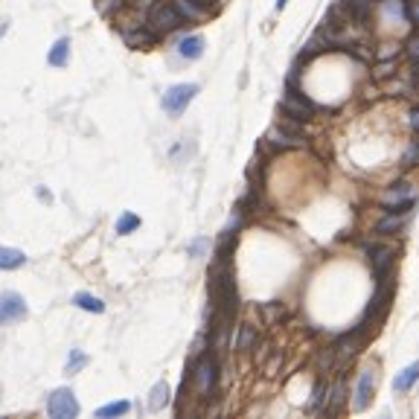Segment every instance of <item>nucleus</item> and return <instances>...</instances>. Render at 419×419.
<instances>
[{"label": "nucleus", "instance_id": "nucleus-13", "mask_svg": "<svg viewBox=\"0 0 419 419\" xmlns=\"http://www.w3.org/2000/svg\"><path fill=\"white\" fill-rule=\"evenodd\" d=\"M122 41L134 50H146V47H152L157 41V32H146V30H126L122 32Z\"/></svg>", "mask_w": 419, "mask_h": 419}, {"label": "nucleus", "instance_id": "nucleus-32", "mask_svg": "<svg viewBox=\"0 0 419 419\" xmlns=\"http://www.w3.org/2000/svg\"><path fill=\"white\" fill-rule=\"evenodd\" d=\"M332 361H335V350H324L320 352V359H317V370L320 373H326V370L332 367Z\"/></svg>", "mask_w": 419, "mask_h": 419}, {"label": "nucleus", "instance_id": "nucleus-36", "mask_svg": "<svg viewBox=\"0 0 419 419\" xmlns=\"http://www.w3.org/2000/svg\"><path fill=\"white\" fill-rule=\"evenodd\" d=\"M207 248H210V242H207V239H195V242L190 245V256H201Z\"/></svg>", "mask_w": 419, "mask_h": 419}, {"label": "nucleus", "instance_id": "nucleus-16", "mask_svg": "<svg viewBox=\"0 0 419 419\" xmlns=\"http://www.w3.org/2000/svg\"><path fill=\"white\" fill-rule=\"evenodd\" d=\"M23 262H27L23 251H18V248H3V245H0V268H3V271H15Z\"/></svg>", "mask_w": 419, "mask_h": 419}, {"label": "nucleus", "instance_id": "nucleus-2", "mask_svg": "<svg viewBox=\"0 0 419 419\" xmlns=\"http://www.w3.org/2000/svg\"><path fill=\"white\" fill-rule=\"evenodd\" d=\"M192 381H195V387H199L201 396L210 399V393L216 390V381H218V361L213 359V355H201V359H195L192 364Z\"/></svg>", "mask_w": 419, "mask_h": 419}, {"label": "nucleus", "instance_id": "nucleus-20", "mask_svg": "<svg viewBox=\"0 0 419 419\" xmlns=\"http://www.w3.org/2000/svg\"><path fill=\"white\" fill-rule=\"evenodd\" d=\"M166 402H169V385H166V381H157V385L152 387V393H149V408L160 411Z\"/></svg>", "mask_w": 419, "mask_h": 419}, {"label": "nucleus", "instance_id": "nucleus-7", "mask_svg": "<svg viewBox=\"0 0 419 419\" xmlns=\"http://www.w3.org/2000/svg\"><path fill=\"white\" fill-rule=\"evenodd\" d=\"M27 315V303L18 291H3L0 294V326L12 324V320H21Z\"/></svg>", "mask_w": 419, "mask_h": 419}, {"label": "nucleus", "instance_id": "nucleus-26", "mask_svg": "<svg viewBox=\"0 0 419 419\" xmlns=\"http://www.w3.org/2000/svg\"><path fill=\"white\" fill-rule=\"evenodd\" d=\"M137 227H140V218L134 216V213H122L117 218V233H134Z\"/></svg>", "mask_w": 419, "mask_h": 419}, {"label": "nucleus", "instance_id": "nucleus-33", "mask_svg": "<svg viewBox=\"0 0 419 419\" xmlns=\"http://www.w3.org/2000/svg\"><path fill=\"white\" fill-rule=\"evenodd\" d=\"M385 91H387V96H408L411 93V88L405 82H390Z\"/></svg>", "mask_w": 419, "mask_h": 419}, {"label": "nucleus", "instance_id": "nucleus-4", "mask_svg": "<svg viewBox=\"0 0 419 419\" xmlns=\"http://www.w3.org/2000/svg\"><path fill=\"white\" fill-rule=\"evenodd\" d=\"M47 414L53 419H76L79 416V402L67 387H58L47 396Z\"/></svg>", "mask_w": 419, "mask_h": 419}, {"label": "nucleus", "instance_id": "nucleus-41", "mask_svg": "<svg viewBox=\"0 0 419 419\" xmlns=\"http://www.w3.org/2000/svg\"><path fill=\"white\" fill-rule=\"evenodd\" d=\"M6 27H9V21H0V35L6 32Z\"/></svg>", "mask_w": 419, "mask_h": 419}, {"label": "nucleus", "instance_id": "nucleus-25", "mask_svg": "<svg viewBox=\"0 0 419 419\" xmlns=\"http://www.w3.org/2000/svg\"><path fill=\"white\" fill-rule=\"evenodd\" d=\"M84 364H88V355H84V352H79V350H73V352H70V359H67V367H65V373H67V376H76V373H79V370H82Z\"/></svg>", "mask_w": 419, "mask_h": 419}, {"label": "nucleus", "instance_id": "nucleus-6", "mask_svg": "<svg viewBox=\"0 0 419 419\" xmlns=\"http://www.w3.org/2000/svg\"><path fill=\"white\" fill-rule=\"evenodd\" d=\"M370 262H373V274L378 282L393 280V265H396V251L387 248V245H370L367 248Z\"/></svg>", "mask_w": 419, "mask_h": 419}, {"label": "nucleus", "instance_id": "nucleus-23", "mask_svg": "<svg viewBox=\"0 0 419 419\" xmlns=\"http://www.w3.org/2000/svg\"><path fill=\"white\" fill-rule=\"evenodd\" d=\"M416 378H419V361H416V364H411L408 370H402V376L396 378V390H399V393L411 390V385H414Z\"/></svg>", "mask_w": 419, "mask_h": 419}, {"label": "nucleus", "instance_id": "nucleus-11", "mask_svg": "<svg viewBox=\"0 0 419 419\" xmlns=\"http://www.w3.org/2000/svg\"><path fill=\"white\" fill-rule=\"evenodd\" d=\"M178 56L187 58V61H195L204 56V38L201 35H187V38H181L178 44Z\"/></svg>", "mask_w": 419, "mask_h": 419}, {"label": "nucleus", "instance_id": "nucleus-34", "mask_svg": "<svg viewBox=\"0 0 419 419\" xmlns=\"http://www.w3.org/2000/svg\"><path fill=\"white\" fill-rule=\"evenodd\" d=\"M204 347H207V332H201V335L195 338V343H192V359H201Z\"/></svg>", "mask_w": 419, "mask_h": 419}, {"label": "nucleus", "instance_id": "nucleus-8", "mask_svg": "<svg viewBox=\"0 0 419 419\" xmlns=\"http://www.w3.org/2000/svg\"><path fill=\"white\" fill-rule=\"evenodd\" d=\"M381 204H385V207H396L399 213H411V207H414L411 183H396V187H390L385 192V199H381Z\"/></svg>", "mask_w": 419, "mask_h": 419}, {"label": "nucleus", "instance_id": "nucleus-19", "mask_svg": "<svg viewBox=\"0 0 419 419\" xmlns=\"http://www.w3.org/2000/svg\"><path fill=\"white\" fill-rule=\"evenodd\" d=\"M253 347H256V326H253V324H245V326H239L236 350H239V352H251Z\"/></svg>", "mask_w": 419, "mask_h": 419}, {"label": "nucleus", "instance_id": "nucleus-10", "mask_svg": "<svg viewBox=\"0 0 419 419\" xmlns=\"http://www.w3.org/2000/svg\"><path fill=\"white\" fill-rule=\"evenodd\" d=\"M271 146H274V149H297V146H303L306 143V137H294V134H286L282 128H271L268 131V137H265Z\"/></svg>", "mask_w": 419, "mask_h": 419}, {"label": "nucleus", "instance_id": "nucleus-37", "mask_svg": "<svg viewBox=\"0 0 419 419\" xmlns=\"http://www.w3.org/2000/svg\"><path fill=\"white\" fill-rule=\"evenodd\" d=\"M265 315H268V317H280V315H282V306H280V303H268V306H265Z\"/></svg>", "mask_w": 419, "mask_h": 419}, {"label": "nucleus", "instance_id": "nucleus-29", "mask_svg": "<svg viewBox=\"0 0 419 419\" xmlns=\"http://www.w3.org/2000/svg\"><path fill=\"white\" fill-rule=\"evenodd\" d=\"M393 73H396V61L387 58L385 65H378V67L373 70V79H387V76H393Z\"/></svg>", "mask_w": 419, "mask_h": 419}, {"label": "nucleus", "instance_id": "nucleus-5", "mask_svg": "<svg viewBox=\"0 0 419 419\" xmlns=\"http://www.w3.org/2000/svg\"><path fill=\"white\" fill-rule=\"evenodd\" d=\"M195 93H199V84H175V88H169L163 93L160 105H163V111L169 117H181L183 111H187V105L192 102Z\"/></svg>", "mask_w": 419, "mask_h": 419}, {"label": "nucleus", "instance_id": "nucleus-40", "mask_svg": "<svg viewBox=\"0 0 419 419\" xmlns=\"http://www.w3.org/2000/svg\"><path fill=\"white\" fill-rule=\"evenodd\" d=\"M414 82H416V88H419V61H416V67H414Z\"/></svg>", "mask_w": 419, "mask_h": 419}, {"label": "nucleus", "instance_id": "nucleus-9", "mask_svg": "<svg viewBox=\"0 0 419 419\" xmlns=\"http://www.w3.org/2000/svg\"><path fill=\"white\" fill-rule=\"evenodd\" d=\"M373 390H376V370H364L359 378V387H355V411L367 408L370 399H373Z\"/></svg>", "mask_w": 419, "mask_h": 419}, {"label": "nucleus", "instance_id": "nucleus-18", "mask_svg": "<svg viewBox=\"0 0 419 419\" xmlns=\"http://www.w3.org/2000/svg\"><path fill=\"white\" fill-rule=\"evenodd\" d=\"M326 399H329L326 414H338L343 408V402H347V385H343V381H335V387L326 393Z\"/></svg>", "mask_w": 419, "mask_h": 419}, {"label": "nucleus", "instance_id": "nucleus-42", "mask_svg": "<svg viewBox=\"0 0 419 419\" xmlns=\"http://www.w3.org/2000/svg\"><path fill=\"white\" fill-rule=\"evenodd\" d=\"M286 3H288V0H277V9H286Z\"/></svg>", "mask_w": 419, "mask_h": 419}, {"label": "nucleus", "instance_id": "nucleus-12", "mask_svg": "<svg viewBox=\"0 0 419 419\" xmlns=\"http://www.w3.org/2000/svg\"><path fill=\"white\" fill-rule=\"evenodd\" d=\"M172 6L178 9V15L183 21H201L207 15V6H201L199 0H172Z\"/></svg>", "mask_w": 419, "mask_h": 419}, {"label": "nucleus", "instance_id": "nucleus-39", "mask_svg": "<svg viewBox=\"0 0 419 419\" xmlns=\"http://www.w3.org/2000/svg\"><path fill=\"white\" fill-rule=\"evenodd\" d=\"M411 126H414V131L419 134V108H414V111H411Z\"/></svg>", "mask_w": 419, "mask_h": 419}, {"label": "nucleus", "instance_id": "nucleus-38", "mask_svg": "<svg viewBox=\"0 0 419 419\" xmlns=\"http://www.w3.org/2000/svg\"><path fill=\"white\" fill-rule=\"evenodd\" d=\"M280 364H282V355H274V361L268 364V376H274L277 370H280Z\"/></svg>", "mask_w": 419, "mask_h": 419}, {"label": "nucleus", "instance_id": "nucleus-43", "mask_svg": "<svg viewBox=\"0 0 419 419\" xmlns=\"http://www.w3.org/2000/svg\"><path fill=\"white\" fill-rule=\"evenodd\" d=\"M199 3H201V6H210V3H213V0H199Z\"/></svg>", "mask_w": 419, "mask_h": 419}, {"label": "nucleus", "instance_id": "nucleus-14", "mask_svg": "<svg viewBox=\"0 0 419 419\" xmlns=\"http://www.w3.org/2000/svg\"><path fill=\"white\" fill-rule=\"evenodd\" d=\"M67 58H70V41H67V38H58V41L50 47V53H47V61H50L53 67H65Z\"/></svg>", "mask_w": 419, "mask_h": 419}, {"label": "nucleus", "instance_id": "nucleus-24", "mask_svg": "<svg viewBox=\"0 0 419 419\" xmlns=\"http://www.w3.org/2000/svg\"><path fill=\"white\" fill-rule=\"evenodd\" d=\"M277 128H282L286 134H294V137H303V122L294 120V117H286V114H282V117L277 120Z\"/></svg>", "mask_w": 419, "mask_h": 419}, {"label": "nucleus", "instance_id": "nucleus-35", "mask_svg": "<svg viewBox=\"0 0 419 419\" xmlns=\"http://www.w3.org/2000/svg\"><path fill=\"white\" fill-rule=\"evenodd\" d=\"M405 15L411 18V23H419V0H411V3H405Z\"/></svg>", "mask_w": 419, "mask_h": 419}, {"label": "nucleus", "instance_id": "nucleus-27", "mask_svg": "<svg viewBox=\"0 0 419 419\" xmlns=\"http://www.w3.org/2000/svg\"><path fill=\"white\" fill-rule=\"evenodd\" d=\"M126 6V0H96V12H100V15H114L117 9H122Z\"/></svg>", "mask_w": 419, "mask_h": 419}, {"label": "nucleus", "instance_id": "nucleus-3", "mask_svg": "<svg viewBox=\"0 0 419 419\" xmlns=\"http://www.w3.org/2000/svg\"><path fill=\"white\" fill-rule=\"evenodd\" d=\"M280 111H282L286 117H294V120L306 122V120H312V117H315L317 105L309 100V96H303L297 88H288V93L280 100Z\"/></svg>", "mask_w": 419, "mask_h": 419}, {"label": "nucleus", "instance_id": "nucleus-28", "mask_svg": "<svg viewBox=\"0 0 419 419\" xmlns=\"http://www.w3.org/2000/svg\"><path fill=\"white\" fill-rule=\"evenodd\" d=\"M419 166V140H414L408 146V152H405V169H414Z\"/></svg>", "mask_w": 419, "mask_h": 419}, {"label": "nucleus", "instance_id": "nucleus-31", "mask_svg": "<svg viewBox=\"0 0 419 419\" xmlns=\"http://www.w3.org/2000/svg\"><path fill=\"white\" fill-rule=\"evenodd\" d=\"M405 56H408L411 61H419V32L405 41Z\"/></svg>", "mask_w": 419, "mask_h": 419}, {"label": "nucleus", "instance_id": "nucleus-1", "mask_svg": "<svg viewBox=\"0 0 419 419\" xmlns=\"http://www.w3.org/2000/svg\"><path fill=\"white\" fill-rule=\"evenodd\" d=\"M183 27V18L178 15V9L172 3H155L149 12V30L157 35H166V32H175Z\"/></svg>", "mask_w": 419, "mask_h": 419}, {"label": "nucleus", "instance_id": "nucleus-21", "mask_svg": "<svg viewBox=\"0 0 419 419\" xmlns=\"http://www.w3.org/2000/svg\"><path fill=\"white\" fill-rule=\"evenodd\" d=\"M347 6H350V15L359 23H364L367 15H370V9H373V0H347Z\"/></svg>", "mask_w": 419, "mask_h": 419}, {"label": "nucleus", "instance_id": "nucleus-15", "mask_svg": "<svg viewBox=\"0 0 419 419\" xmlns=\"http://www.w3.org/2000/svg\"><path fill=\"white\" fill-rule=\"evenodd\" d=\"M73 303H76L79 309H84V312H93V315L105 312V303L100 297H93V294H88V291H76L73 294Z\"/></svg>", "mask_w": 419, "mask_h": 419}, {"label": "nucleus", "instance_id": "nucleus-30", "mask_svg": "<svg viewBox=\"0 0 419 419\" xmlns=\"http://www.w3.org/2000/svg\"><path fill=\"white\" fill-rule=\"evenodd\" d=\"M326 393H329V387L324 385V381H317V385H315V396H312V411H317L320 405L326 402Z\"/></svg>", "mask_w": 419, "mask_h": 419}, {"label": "nucleus", "instance_id": "nucleus-22", "mask_svg": "<svg viewBox=\"0 0 419 419\" xmlns=\"http://www.w3.org/2000/svg\"><path fill=\"white\" fill-rule=\"evenodd\" d=\"M131 411V402H111V405H105V408H100L96 411V416L100 419H111V416H122V414H128Z\"/></svg>", "mask_w": 419, "mask_h": 419}, {"label": "nucleus", "instance_id": "nucleus-17", "mask_svg": "<svg viewBox=\"0 0 419 419\" xmlns=\"http://www.w3.org/2000/svg\"><path fill=\"white\" fill-rule=\"evenodd\" d=\"M405 221H408V213H396V210H393L390 216H385L376 225V233H396L405 227Z\"/></svg>", "mask_w": 419, "mask_h": 419}]
</instances>
